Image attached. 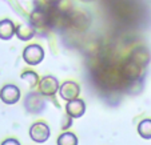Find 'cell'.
I'll return each mask as SVG.
<instances>
[{
	"label": "cell",
	"mask_w": 151,
	"mask_h": 145,
	"mask_svg": "<svg viewBox=\"0 0 151 145\" xmlns=\"http://www.w3.org/2000/svg\"><path fill=\"white\" fill-rule=\"evenodd\" d=\"M138 133H139L140 137L146 140L151 139V120H143V121L139 122L138 125Z\"/></svg>",
	"instance_id": "cell-14"
},
{
	"label": "cell",
	"mask_w": 151,
	"mask_h": 145,
	"mask_svg": "<svg viewBox=\"0 0 151 145\" xmlns=\"http://www.w3.org/2000/svg\"><path fill=\"white\" fill-rule=\"evenodd\" d=\"M29 137L32 139V141L43 144L46 142L50 137V128L46 122H35L32 124V127L29 128Z\"/></svg>",
	"instance_id": "cell-4"
},
{
	"label": "cell",
	"mask_w": 151,
	"mask_h": 145,
	"mask_svg": "<svg viewBox=\"0 0 151 145\" xmlns=\"http://www.w3.org/2000/svg\"><path fill=\"white\" fill-rule=\"evenodd\" d=\"M59 91V82L54 76H44L39 81V92L43 96H54Z\"/></svg>",
	"instance_id": "cell-7"
},
{
	"label": "cell",
	"mask_w": 151,
	"mask_h": 145,
	"mask_svg": "<svg viewBox=\"0 0 151 145\" xmlns=\"http://www.w3.org/2000/svg\"><path fill=\"white\" fill-rule=\"evenodd\" d=\"M35 32L36 29L32 27V24H20V26L16 27V36L19 37L20 40H23V41H27V40H31L32 37L35 36Z\"/></svg>",
	"instance_id": "cell-13"
},
{
	"label": "cell",
	"mask_w": 151,
	"mask_h": 145,
	"mask_svg": "<svg viewBox=\"0 0 151 145\" xmlns=\"http://www.w3.org/2000/svg\"><path fill=\"white\" fill-rule=\"evenodd\" d=\"M66 112L71 119H79L86 112V102L82 99H74L67 101Z\"/></svg>",
	"instance_id": "cell-9"
},
{
	"label": "cell",
	"mask_w": 151,
	"mask_h": 145,
	"mask_svg": "<svg viewBox=\"0 0 151 145\" xmlns=\"http://www.w3.org/2000/svg\"><path fill=\"white\" fill-rule=\"evenodd\" d=\"M16 33V27L14 21L9 19H4L0 21V39L1 40H9Z\"/></svg>",
	"instance_id": "cell-12"
},
{
	"label": "cell",
	"mask_w": 151,
	"mask_h": 145,
	"mask_svg": "<svg viewBox=\"0 0 151 145\" xmlns=\"http://www.w3.org/2000/svg\"><path fill=\"white\" fill-rule=\"evenodd\" d=\"M58 145H78V137L71 132H64L58 137Z\"/></svg>",
	"instance_id": "cell-15"
},
{
	"label": "cell",
	"mask_w": 151,
	"mask_h": 145,
	"mask_svg": "<svg viewBox=\"0 0 151 145\" xmlns=\"http://www.w3.org/2000/svg\"><path fill=\"white\" fill-rule=\"evenodd\" d=\"M44 59V51L39 44H32L24 48L23 51V60L28 65H37Z\"/></svg>",
	"instance_id": "cell-3"
},
{
	"label": "cell",
	"mask_w": 151,
	"mask_h": 145,
	"mask_svg": "<svg viewBox=\"0 0 151 145\" xmlns=\"http://www.w3.org/2000/svg\"><path fill=\"white\" fill-rule=\"evenodd\" d=\"M120 71H122L123 77H124L128 82H132V81H137V80L140 79L142 72H143V67L139 65L138 63H135L134 60L128 59L120 65Z\"/></svg>",
	"instance_id": "cell-2"
},
{
	"label": "cell",
	"mask_w": 151,
	"mask_h": 145,
	"mask_svg": "<svg viewBox=\"0 0 151 145\" xmlns=\"http://www.w3.org/2000/svg\"><path fill=\"white\" fill-rule=\"evenodd\" d=\"M24 107L29 113H39L44 107V101L42 99V93H36V92H31L27 95L26 101H24Z\"/></svg>",
	"instance_id": "cell-8"
},
{
	"label": "cell",
	"mask_w": 151,
	"mask_h": 145,
	"mask_svg": "<svg viewBox=\"0 0 151 145\" xmlns=\"http://www.w3.org/2000/svg\"><path fill=\"white\" fill-rule=\"evenodd\" d=\"M59 93L63 100L70 101V100L78 99V96L80 93V87L75 81H64L59 87Z\"/></svg>",
	"instance_id": "cell-6"
},
{
	"label": "cell",
	"mask_w": 151,
	"mask_h": 145,
	"mask_svg": "<svg viewBox=\"0 0 151 145\" xmlns=\"http://www.w3.org/2000/svg\"><path fill=\"white\" fill-rule=\"evenodd\" d=\"M130 59L134 60L135 63H138L139 65H142L143 68H145L148 64V61H150L151 55H150V52H148V49L145 48V47H137V48L131 52Z\"/></svg>",
	"instance_id": "cell-11"
},
{
	"label": "cell",
	"mask_w": 151,
	"mask_h": 145,
	"mask_svg": "<svg viewBox=\"0 0 151 145\" xmlns=\"http://www.w3.org/2000/svg\"><path fill=\"white\" fill-rule=\"evenodd\" d=\"M1 145H20V142L16 139H7L1 142Z\"/></svg>",
	"instance_id": "cell-17"
},
{
	"label": "cell",
	"mask_w": 151,
	"mask_h": 145,
	"mask_svg": "<svg viewBox=\"0 0 151 145\" xmlns=\"http://www.w3.org/2000/svg\"><path fill=\"white\" fill-rule=\"evenodd\" d=\"M29 20H31V24L35 29H39V31H42V32H46L47 29H51L48 11H44V9H40V8H35L34 11L31 12Z\"/></svg>",
	"instance_id": "cell-1"
},
{
	"label": "cell",
	"mask_w": 151,
	"mask_h": 145,
	"mask_svg": "<svg viewBox=\"0 0 151 145\" xmlns=\"http://www.w3.org/2000/svg\"><path fill=\"white\" fill-rule=\"evenodd\" d=\"M22 79L27 80V81L29 82V85H31V87H35L37 84V81H39V77H37V75L35 73V72H32V71L23 72V73H22Z\"/></svg>",
	"instance_id": "cell-16"
},
{
	"label": "cell",
	"mask_w": 151,
	"mask_h": 145,
	"mask_svg": "<svg viewBox=\"0 0 151 145\" xmlns=\"http://www.w3.org/2000/svg\"><path fill=\"white\" fill-rule=\"evenodd\" d=\"M90 24L87 14L83 12H70V26L76 29H86Z\"/></svg>",
	"instance_id": "cell-10"
},
{
	"label": "cell",
	"mask_w": 151,
	"mask_h": 145,
	"mask_svg": "<svg viewBox=\"0 0 151 145\" xmlns=\"http://www.w3.org/2000/svg\"><path fill=\"white\" fill-rule=\"evenodd\" d=\"M0 100L8 105L16 104L20 100V89L14 84H7L0 89Z\"/></svg>",
	"instance_id": "cell-5"
}]
</instances>
